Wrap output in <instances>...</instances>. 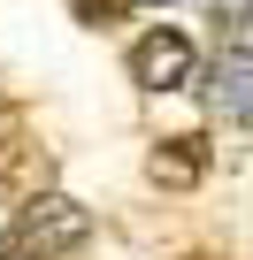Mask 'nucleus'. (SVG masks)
Wrapping results in <instances>:
<instances>
[{
  "mask_svg": "<svg viewBox=\"0 0 253 260\" xmlns=\"http://www.w3.org/2000/svg\"><path fill=\"white\" fill-rule=\"evenodd\" d=\"M8 230L31 245V260H62V252H77V245L92 237V214H85L77 199H62V191H31Z\"/></svg>",
  "mask_w": 253,
  "mask_h": 260,
  "instance_id": "nucleus-1",
  "label": "nucleus"
},
{
  "mask_svg": "<svg viewBox=\"0 0 253 260\" xmlns=\"http://www.w3.org/2000/svg\"><path fill=\"white\" fill-rule=\"evenodd\" d=\"M0 260H31V245H23L16 230H0Z\"/></svg>",
  "mask_w": 253,
  "mask_h": 260,
  "instance_id": "nucleus-8",
  "label": "nucleus"
},
{
  "mask_svg": "<svg viewBox=\"0 0 253 260\" xmlns=\"http://www.w3.org/2000/svg\"><path fill=\"white\" fill-rule=\"evenodd\" d=\"M146 176H154L161 191H192V184L207 176V138H200V130H184V138H161V146L146 153Z\"/></svg>",
  "mask_w": 253,
  "mask_h": 260,
  "instance_id": "nucleus-4",
  "label": "nucleus"
},
{
  "mask_svg": "<svg viewBox=\"0 0 253 260\" xmlns=\"http://www.w3.org/2000/svg\"><path fill=\"white\" fill-rule=\"evenodd\" d=\"M215 23H222L238 46H253V0H215Z\"/></svg>",
  "mask_w": 253,
  "mask_h": 260,
  "instance_id": "nucleus-7",
  "label": "nucleus"
},
{
  "mask_svg": "<svg viewBox=\"0 0 253 260\" xmlns=\"http://www.w3.org/2000/svg\"><path fill=\"white\" fill-rule=\"evenodd\" d=\"M146 8H169V0H146Z\"/></svg>",
  "mask_w": 253,
  "mask_h": 260,
  "instance_id": "nucleus-10",
  "label": "nucleus"
},
{
  "mask_svg": "<svg viewBox=\"0 0 253 260\" xmlns=\"http://www.w3.org/2000/svg\"><path fill=\"white\" fill-rule=\"evenodd\" d=\"M46 176V153L31 138H16V130H0V199H31Z\"/></svg>",
  "mask_w": 253,
  "mask_h": 260,
  "instance_id": "nucleus-5",
  "label": "nucleus"
},
{
  "mask_svg": "<svg viewBox=\"0 0 253 260\" xmlns=\"http://www.w3.org/2000/svg\"><path fill=\"white\" fill-rule=\"evenodd\" d=\"M184 260H215V252H184Z\"/></svg>",
  "mask_w": 253,
  "mask_h": 260,
  "instance_id": "nucleus-9",
  "label": "nucleus"
},
{
  "mask_svg": "<svg viewBox=\"0 0 253 260\" xmlns=\"http://www.w3.org/2000/svg\"><path fill=\"white\" fill-rule=\"evenodd\" d=\"M207 107L222 122H253V46H222L215 54V77H207Z\"/></svg>",
  "mask_w": 253,
  "mask_h": 260,
  "instance_id": "nucleus-3",
  "label": "nucleus"
},
{
  "mask_svg": "<svg viewBox=\"0 0 253 260\" xmlns=\"http://www.w3.org/2000/svg\"><path fill=\"white\" fill-rule=\"evenodd\" d=\"M123 8H138V0H69V16H77L85 31H107V23H123Z\"/></svg>",
  "mask_w": 253,
  "mask_h": 260,
  "instance_id": "nucleus-6",
  "label": "nucleus"
},
{
  "mask_svg": "<svg viewBox=\"0 0 253 260\" xmlns=\"http://www.w3.org/2000/svg\"><path fill=\"white\" fill-rule=\"evenodd\" d=\"M200 77V54H192V39L177 31V23H154L138 46H131V84L138 92H184Z\"/></svg>",
  "mask_w": 253,
  "mask_h": 260,
  "instance_id": "nucleus-2",
  "label": "nucleus"
}]
</instances>
